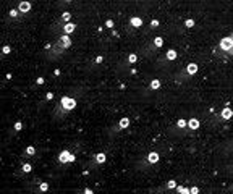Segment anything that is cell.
I'll return each mask as SVG.
<instances>
[{"mask_svg":"<svg viewBox=\"0 0 233 194\" xmlns=\"http://www.w3.org/2000/svg\"><path fill=\"white\" fill-rule=\"evenodd\" d=\"M81 94H83V89H81V88L73 89V91H70L68 94H65L60 100H58V104L55 105V109H54L52 118L55 120V121H60V120L67 118V117L70 115L75 109H76L78 97H80Z\"/></svg>","mask_w":233,"mask_h":194,"instance_id":"1","label":"cell"},{"mask_svg":"<svg viewBox=\"0 0 233 194\" xmlns=\"http://www.w3.org/2000/svg\"><path fill=\"white\" fill-rule=\"evenodd\" d=\"M71 37L70 36H60L58 39H55L52 44H47L44 48V57L50 62H55L62 55H65V52L71 47Z\"/></svg>","mask_w":233,"mask_h":194,"instance_id":"2","label":"cell"},{"mask_svg":"<svg viewBox=\"0 0 233 194\" xmlns=\"http://www.w3.org/2000/svg\"><path fill=\"white\" fill-rule=\"evenodd\" d=\"M164 46V37H160V36H157V37H154V39H151L149 42L146 44L144 47L141 48V57H144V58H151V57H154V55L157 54V52L162 48Z\"/></svg>","mask_w":233,"mask_h":194,"instance_id":"3","label":"cell"},{"mask_svg":"<svg viewBox=\"0 0 233 194\" xmlns=\"http://www.w3.org/2000/svg\"><path fill=\"white\" fill-rule=\"evenodd\" d=\"M159 160H160L159 152H149V154H146L144 157H141L136 162L135 167H136V170H149L151 167L159 164Z\"/></svg>","mask_w":233,"mask_h":194,"instance_id":"4","label":"cell"},{"mask_svg":"<svg viewBox=\"0 0 233 194\" xmlns=\"http://www.w3.org/2000/svg\"><path fill=\"white\" fill-rule=\"evenodd\" d=\"M75 160H76V152L71 151V149H63V151L58 152L57 157H55V164H57V167H60V168H67L68 165H71Z\"/></svg>","mask_w":233,"mask_h":194,"instance_id":"5","label":"cell"},{"mask_svg":"<svg viewBox=\"0 0 233 194\" xmlns=\"http://www.w3.org/2000/svg\"><path fill=\"white\" fill-rule=\"evenodd\" d=\"M39 159V152H37V147L34 144L26 146L21 152V160L23 162H31V160H37Z\"/></svg>","mask_w":233,"mask_h":194,"instance_id":"6","label":"cell"},{"mask_svg":"<svg viewBox=\"0 0 233 194\" xmlns=\"http://www.w3.org/2000/svg\"><path fill=\"white\" fill-rule=\"evenodd\" d=\"M177 57H178V52L175 50V48H169L162 57L157 58L156 63H157V67H165V65H169V63H172V62L177 60Z\"/></svg>","mask_w":233,"mask_h":194,"instance_id":"7","label":"cell"},{"mask_svg":"<svg viewBox=\"0 0 233 194\" xmlns=\"http://www.w3.org/2000/svg\"><path fill=\"white\" fill-rule=\"evenodd\" d=\"M105 162H107V154H105V152H97V154H94L89 159L88 167L89 168H99V167H102Z\"/></svg>","mask_w":233,"mask_h":194,"instance_id":"8","label":"cell"},{"mask_svg":"<svg viewBox=\"0 0 233 194\" xmlns=\"http://www.w3.org/2000/svg\"><path fill=\"white\" fill-rule=\"evenodd\" d=\"M144 21H143L141 16H131L128 20V24H126V33L128 34H135L138 29H141Z\"/></svg>","mask_w":233,"mask_h":194,"instance_id":"9","label":"cell"},{"mask_svg":"<svg viewBox=\"0 0 233 194\" xmlns=\"http://www.w3.org/2000/svg\"><path fill=\"white\" fill-rule=\"evenodd\" d=\"M49 189H50L49 181H44V180H41L39 183H36L34 186L28 188V191H29L31 194H47V193H49Z\"/></svg>","mask_w":233,"mask_h":194,"instance_id":"10","label":"cell"},{"mask_svg":"<svg viewBox=\"0 0 233 194\" xmlns=\"http://www.w3.org/2000/svg\"><path fill=\"white\" fill-rule=\"evenodd\" d=\"M169 133L170 134H177V136H186V120L180 118L172 128H170Z\"/></svg>","mask_w":233,"mask_h":194,"instance_id":"11","label":"cell"},{"mask_svg":"<svg viewBox=\"0 0 233 194\" xmlns=\"http://www.w3.org/2000/svg\"><path fill=\"white\" fill-rule=\"evenodd\" d=\"M219 48H220V52H224L225 57L232 55V52H233V39L230 36L224 37V39L220 41V44H219Z\"/></svg>","mask_w":233,"mask_h":194,"instance_id":"12","label":"cell"},{"mask_svg":"<svg viewBox=\"0 0 233 194\" xmlns=\"http://www.w3.org/2000/svg\"><path fill=\"white\" fill-rule=\"evenodd\" d=\"M31 172H33V162H23L20 165V168L16 170V176L25 180L28 175H31Z\"/></svg>","mask_w":233,"mask_h":194,"instance_id":"13","label":"cell"},{"mask_svg":"<svg viewBox=\"0 0 233 194\" xmlns=\"http://www.w3.org/2000/svg\"><path fill=\"white\" fill-rule=\"evenodd\" d=\"M138 60H139V55L138 54H128L125 57V60L120 63L118 68H120V70H122V68H130V67H133V65L138 63Z\"/></svg>","mask_w":233,"mask_h":194,"instance_id":"14","label":"cell"},{"mask_svg":"<svg viewBox=\"0 0 233 194\" xmlns=\"http://www.w3.org/2000/svg\"><path fill=\"white\" fill-rule=\"evenodd\" d=\"M199 128H201V121L198 120V118L191 117V118H188V120H186V134H193V133H196Z\"/></svg>","mask_w":233,"mask_h":194,"instance_id":"15","label":"cell"},{"mask_svg":"<svg viewBox=\"0 0 233 194\" xmlns=\"http://www.w3.org/2000/svg\"><path fill=\"white\" fill-rule=\"evenodd\" d=\"M177 186H178V183L175 181V180H169V181H165V183H164L162 186H160V188H157V189H156V191H154V193H156V194H162V193H170V191H173V189L177 188Z\"/></svg>","mask_w":233,"mask_h":194,"instance_id":"16","label":"cell"},{"mask_svg":"<svg viewBox=\"0 0 233 194\" xmlns=\"http://www.w3.org/2000/svg\"><path fill=\"white\" fill-rule=\"evenodd\" d=\"M130 123H131V120H130L128 117H122V118L117 121V125H115V126L112 128V134H114V133H120V131L126 130V128L130 126Z\"/></svg>","mask_w":233,"mask_h":194,"instance_id":"17","label":"cell"},{"mask_svg":"<svg viewBox=\"0 0 233 194\" xmlns=\"http://www.w3.org/2000/svg\"><path fill=\"white\" fill-rule=\"evenodd\" d=\"M78 29V24L76 23H73V21H70V23H67L63 28H62V36H70V34H73L75 31Z\"/></svg>","mask_w":233,"mask_h":194,"instance_id":"18","label":"cell"},{"mask_svg":"<svg viewBox=\"0 0 233 194\" xmlns=\"http://www.w3.org/2000/svg\"><path fill=\"white\" fill-rule=\"evenodd\" d=\"M160 88H162V81H160L159 78H154V79H151V81H149L146 91L147 92H156V91H159Z\"/></svg>","mask_w":233,"mask_h":194,"instance_id":"19","label":"cell"},{"mask_svg":"<svg viewBox=\"0 0 233 194\" xmlns=\"http://www.w3.org/2000/svg\"><path fill=\"white\" fill-rule=\"evenodd\" d=\"M31 8H33V5H31L29 2H20L18 7H16V10L20 12L21 16H26L28 13H31Z\"/></svg>","mask_w":233,"mask_h":194,"instance_id":"20","label":"cell"},{"mask_svg":"<svg viewBox=\"0 0 233 194\" xmlns=\"http://www.w3.org/2000/svg\"><path fill=\"white\" fill-rule=\"evenodd\" d=\"M183 70L186 71V75L190 76V78H194V76H196V73H198V70H199V67H198V63H188Z\"/></svg>","mask_w":233,"mask_h":194,"instance_id":"21","label":"cell"},{"mask_svg":"<svg viewBox=\"0 0 233 194\" xmlns=\"http://www.w3.org/2000/svg\"><path fill=\"white\" fill-rule=\"evenodd\" d=\"M23 130H25V121L18 120V121H15V123H13V126H12V134H13V136H15V134H20Z\"/></svg>","mask_w":233,"mask_h":194,"instance_id":"22","label":"cell"},{"mask_svg":"<svg viewBox=\"0 0 233 194\" xmlns=\"http://www.w3.org/2000/svg\"><path fill=\"white\" fill-rule=\"evenodd\" d=\"M219 117H220L222 121H228L232 118V109L230 107H224V109L220 110V113H219Z\"/></svg>","mask_w":233,"mask_h":194,"instance_id":"23","label":"cell"},{"mask_svg":"<svg viewBox=\"0 0 233 194\" xmlns=\"http://www.w3.org/2000/svg\"><path fill=\"white\" fill-rule=\"evenodd\" d=\"M104 60H105V58H104V55H97V57H94V58H92V60H91V63H89V65H91V68H99L101 65H104Z\"/></svg>","mask_w":233,"mask_h":194,"instance_id":"24","label":"cell"},{"mask_svg":"<svg viewBox=\"0 0 233 194\" xmlns=\"http://www.w3.org/2000/svg\"><path fill=\"white\" fill-rule=\"evenodd\" d=\"M21 18H23V16L20 15V12L16 8H12L8 12V20H10V21H18V20H21Z\"/></svg>","mask_w":233,"mask_h":194,"instance_id":"25","label":"cell"},{"mask_svg":"<svg viewBox=\"0 0 233 194\" xmlns=\"http://www.w3.org/2000/svg\"><path fill=\"white\" fill-rule=\"evenodd\" d=\"M54 97H55V94H54L52 91H47L46 92V96H44V99H42V102H41V105H47V104H50L54 100Z\"/></svg>","mask_w":233,"mask_h":194,"instance_id":"26","label":"cell"},{"mask_svg":"<svg viewBox=\"0 0 233 194\" xmlns=\"http://www.w3.org/2000/svg\"><path fill=\"white\" fill-rule=\"evenodd\" d=\"M10 54H12V46H8V44L2 46V48H0V60L5 58V57H8Z\"/></svg>","mask_w":233,"mask_h":194,"instance_id":"27","label":"cell"},{"mask_svg":"<svg viewBox=\"0 0 233 194\" xmlns=\"http://www.w3.org/2000/svg\"><path fill=\"white\" fill-rule=\"evenodd\" d=\"M196 26V21H194L193 18H188V20H185L183 21V28L185 29H191V28H194Z\"/></svg>","mask_w":233,"mask_h":194,"instance_id":"28","label":"cell"},{"mask_svg":"<svg viewBox=\"0 0 233 194\" xmlns=\"http://www.w3.org/2000/svg\"><path fill=\"white\" fill-rule=\"evenodd\" d=\"M173 191L177 194H190V188H188V186H177Z\"/></svg>","mask_w":233,"mask_h":194,"instance_id":"29","label":"cell"},{"mask_svg":"<svg viewBox=\"0 0 233 194\" xmlns=\"http://www.w3.org/2000/svg\"><path fill=\"white\" fill-rule=\"evenodd\" d=\"M159 24H160V21L159 20H152V21L149 23V26H147V33H149V31H154V29H157V28H159Z\"/></svg>","mask_w":233,"mask_h":194,"instance_id":"30","label":"cell"},{"mask_svg":"<svg viewBox=\"0 0 233 194\" xmlns=\"http://www.w3.org/2000/svg\"><path fill=\"white\" fill-rule=\"evenodd\" d=\"M60 20H62L63 23H70V21H71V13H70V12H63V13L60 15Z\"/></svg>","mask_w":233,"mask_h":194,"instance_id":"31","label":"cell"},{"mask_svg":"<svg viewBox=\"0 0 233 194\" xmlns=\"http://www.w3.org/2000/svg\"><path fill=\"white\" fill-rule=\"evenodd\" d=\"M44 84H46V78H42V76L36 78V81H34V88H39V86H44Z\"/></svg>","mask_w":233,"mask_h":194,"instance_id":"32","label":"cell"},{"mask_svg":"<svg viewBox=\"0 0 233 194\" xmlns=\"http://www.w3.org/2000/svg\"><path fill=\"white\" fill-rule=\"evenodd\" d=\"M75 194H94V191L91 188H83V189H78Z\"/></svg>","mask_w":233,"mask_h":194,"instance_id":"33","label":"cell"},{"mask_svg":"<svg viewBox=\"0 0 233 194\" xmlns=\"http://www.w3.org/2000/svg\"><path fill=\"white\" fill-rule=\"evenodd\" d=\"M104 26L107 28V29H114V28H115V21H114V20H107V21L104 23Z\"/></svg>","mask_w":233,"mask_h":194,"instance_id":"34","label":"cell"},{"mask_svg":"<svg viewBox=\"0 0 233 194\" xmlns=\"http://www.w3.org/2000/svg\"><path fill=\"white\" fill-rule=\"evenodd\" d=\"M60 75H62V70H60V68H57V70H55V71L52 73V78H55V79H58V78H60Z\"/></svg>","mask_w":233,"mask_h":194,"instance_id":"35","label":"cell"},{"mask_svg":"<svg viewBox=\"0 0 233 194\" xmlns=\"http://www.w3.org/2000/svg\"><path fill=\"white\" fill-rule=\"evenodd\" d=\"M190 194H199V188H198V186H191V188H190Z\"/></svg>","mask_w":233,"mask_h":194,"instance_id":"36","label":"cell"},{"mask_svg":"<svg viewBox=\"0 0 233 194\" xmlns=\"http://www.w3.org/2000/svg\"><path fill=\"white\" fill-rule=\"evenodd\" d=\"M12 79V73H7V76H5V81H10Z\"/></svg>","mask_w":233,"mask_h":194,"instance_id":"37","label":"cell"},{"mask_svg":"<svg viewBox=\"0 0 233 194\" xmlns=\"http://www.w3.org/2000/svg\"><path fill=\"white\" fill-rule=\"evenodd\" d=\"M149 194H156V193H149Z\"/></svg>","mask_w":233,"mask_h":194,"instance_id":"38","label":"cell"}]
</instances>
